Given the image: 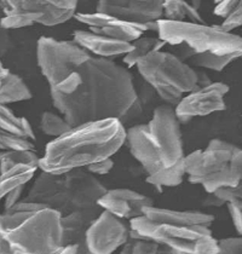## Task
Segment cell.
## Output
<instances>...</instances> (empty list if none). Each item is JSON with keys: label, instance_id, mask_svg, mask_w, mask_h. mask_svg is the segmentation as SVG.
<instances>
[{"label": "cell", "instance_id": "d4e9b609", "mask_svg": "<svg viewBox=\"0 0 242 254\" xmlns=\"http://www.w3.org/2000/svg\"><path fill=\"white\" fill-rule=\"evenodd\" d=\"M184 177H185V168H184L183 159H182L181 161H178L171 167L162 168L158 172L149 175L145 182L160 189L162 187L171 188L181 186L183 183Z\"/></svg>", "mask_w": 242, "mask_h": 254}, {"label": "cell", "instance_id": "603a6c76", "mask_svg": "<svg viewBox=\"0 0 242 254\" xmlns=\"http://www.w3.org/2000/svg\"><path fill=\"white\" fill-rule=\"evenodd\" d=\"M162 17L164 20L173 22L190 21V23L205 24V21L191 4L182 0H165L162 1Z\"/></svg>", "mask_w": 242, "mask_h": 254}, {"label": "cell", "instance_id": "836d02e7", "mask_svg": "<svg viewBox=\"0 0 242 254\" xmlns=\"http://www.w3.org/2000/svg\"><path fill=\"white\" fill-rule=\"evenodd\" d=\"M218 4L214 7L213 13L222 18H227L239 5L241 4L240 0H225V1H217Z\"/></svg>", "mask_w": 242, "mask_h": 254}, {"label": "cell", "instance_id": "6da1fadb", "mask_svg": "<svg viewBox=\"0 0 242 254\" xmlns=\"http://www.w3.org/2000/svg\"><path fill=\"white\" fill-rule=\"evenodd\" d=\"M81 82L68 96H51L70 127L117 119L120 123L137 99L133 76L113 60L90 57L79 65Z\"/></svg>", "mask_w": 242, "mask_h": 254}, {"label": "cell", "instance_id": "7402d4cb", "mask_svg": "<svg viewBox=\"0 0 242 254\" xmlns=\"http://www.w3.org/2000/svg\"><path fill=\"white\" fill-rule=\"evenodd\" d=\"M32 91L17 74H13L0 62V104L6 106L16 102L32 99Z\"/></svg>", "mask_w": 242, "mask_h": 254}, {"label": "cell", "instance_id": "484cf974", "mask_svg": "<svg viewBox=\"0 0 242 254\" xmlns=\"http://www.w3.org/2000/svg\"><path fill=\"white\" fill-rule=\"evenodd\" d=\"M242 54H232V55H224V56H217L213 54H200L195 55L191 59H189L190 63L195 67L211 69V70L222 71L223 69L227 67L228 64L235 61L236 59L241 56Z\"/></svg>", "mask_w": 242, "mask_h": 254}, {"label": "cell", "instance_id": "d6a6232c", "mask_svg": "<svg viewBox=\"0 0 242 254\" xmlns=\"http://www.w3.org/2000/svg\"><path fill=\"white\" fill-rule=\"evenodd\" d=\"M113 167H114V160H113L112 157H109V159L101 160V161L89 165L87 167H85V170L89 173H91V175L97 177L104 176L107 175V173H109L113 170Z\"/></svg>", "mask_w": 242, "mask_h": 254}, {"label": "cell", "instance_id": "f1b7e54d", "mask_svg": "<svg viewBox=\"0 0 242 254\" xmlns=\"http://www.w3.org/2000/svg\"><path fill=\"white\" fill-rule=\"evenodd\" d=\"M217 246H218L217 254H242L241 236L217 240Z\"/></svg>", "mask_w": 242, "mask_h": 254}, {"label": "cell", "instance_id": "5b68a950", "mask_svg": "<svg viewBox=\"0 0 242 254\" xmlns=\"http://www.w3.org/2000/svg\"><path fill=\"white\" fill-rule=\"evenodd\" d=\"M107 190L100 179L85 168H73L60 175L41 171L21 201L45 205L64 217L71 212L96 207Z\"/></svg>", "mask_w": 242, "mask_h": 254}, {"label": "cell", "instance_id": "7c38bea8", "mask_svg": "<svg viewBox=\"0 0 242 254\" xmlns=\"http://www.w3.org/2000/svg\"><path fill=\"white\" fill-rule=\"evenodd\" d=\"M229 90L227 84L212 82L208 86L197 88L184 96L175 107V114L180 124H188L194 118L227 109L224 97Z\"/></svg>", "mask_w": 242, "mask_h": 254}, {"label": "cell", "instance_id": "2e32d148", "mask_svg": "<svg viewBox=\"0 0 242 254\" xmlns=\"http://www.w3.org/2000/svg\"><path fill=\"white\" fill-rule=\"evenodd\" d=\"M35 139L29 121L0 104V151H35Z\"/></svg>", "mask_w": 242, "mask_h": 254}, {"label": "cell", "instance_id": "8d00e7d4", "mask_svg": "<svg viewBox=\"0 0 242 254\" xmlns=\"http://www.w3.org/2000/svg\"><path fill=\"white\" fill-rule=\"evenodd\" d=\"M202 205L206 207H221L224 205L219 198H217L213 194H207L202 201Z\"/></svg>", "mask_w": 242, "mask_h": 254}, {"label": "cell", "instance_id": "d6986e66", "mask_svg": "<svg viewBox=\"0 0 242 254\" xmlns=\"http://www.w3.org/2000/svg\"><path fill=\"white\" fill-rule=\"evenodd\" d=\"M102 211L103 209L97 205L92 208L71 212L68 215L60 217L63 247L76 246V254H91L86 245V233Z\"/></svg>", "mask_w": 242, "mask_h": 254}, {"label": "cell", "instance_id": "f546056e", "mask_svg": "<svg viewBox=\"0 0 242 254\" xmlns=\"http://www.w3.org/2000/svg\"><path fill=\"white\" fill-rule=\"evenodd\" d=\"M211 194H213L217 198H219L224 205L234 202V201H242L241 186L219 188V189L214 190V191L211 192Z\"/></svg>", "mask_w": 242, "mask_h": 254}, {"label": "cell", "instance_id": "9a60e30c", "mask_svg": "<svg viewBox=\"0 0 242 254\" xmlns=\"http://www.w3.org/2000/svg\"><path fill=\"white\" fill-rule=\"evenodd\" d=\"M96 12L128 23H153L162 18V0H100Z\"/></svg>", "mask_w": 242, "mask_h": 254}, {"label": "cell", "instance_id": "d590c367", "mask_svg": "<svg viewBox=\"0 0 242 254\" xmlns=\"http://www.w3.org/2000/svg\"><path fill=\"white\" fill-rule=\"evenodd\" d=\"M11 48H12V39L10 37L9 30L0 26V59L5 56Z\"/></svg>", "mask_w": 242, "mask_h": 254}, {"label": "cell", "instance_id": "cb8c5ba5", "mask_svg": "<svg viewBox=\"0 0 242 254\" xmlns=\"http://www.w3.org/2000/svg\"><path fill=\"white\" fill-rule=\"evenodd\" d=\"M132 45H133L132 51L128 52L123 57V63L127 65V69L134 67L139 61L144 59L145 56H148L150 52L160 51L166 44L159 39V38L141 37L139 39L134 40Z\"/></svg>", "mask_w": 242, "mask_h": 254}, {"label": "cell", "instance_id": "4fadbf2b", "mask_svg": "<svg viewBox=\"0 0 242 254\" xmlns=\"http://www.w3.org/2000/svg\"><path fill=\"white\" fill-rule=\"evenodd\" d=\"M74 18L81 23L86 24L90 28V32L95 34L103 35V37L111 38V39L126 41V43H133L134 40L139 39L145 32L155 30L158 32L156 22L147 24H137L123 22L113 16L106 13H78L74 15Z\"/></svg>", "mask_w": 242, "mask_h": 254}, {"label": "cell", "instance_id": "ffe728a7", "mask_svg": "<svg viewBox=\"0 0 242 254\" xmlns=\"http://www.w3.org/2000/svg\"><path fill=\"white\" fill-rule=\"evenodd\" d=\"M73 38V41H75L79 46L86 50L92 56L100 59L109 60V57L127 55L133 49L132 43L111 39L103 35L95 34L90 30H75Z\"/></svg>", "mask_w": 242, "mask_h": 254}, {"label": "cell", "instance_id": "5bb4252c", "mask_svg": "<svg viewBox=\"0 0 242 254\" xmlns=\"http://www.w3.org/2000/svg\"><path fill=\"white\" fill-rule=\"evenodd\" d=\"M39 159L35 151H5L0 164V200L28 183L39 170Z\"/></svg>", "mask_w": 242, "mask_h": 254}, {"label": "cell", "instance_id": "44dd1931", "mask_svg": "<svg viewBox=\"0 0 242 254\" xmlns=\"http://www.w3.org/2000/svg\"><path fill=\"white\" fill-rule=\"evenodd\" d=\"M142 214L150 222L161 224L199 225L210 228L214 222V215L201 211H176L156 206L144 207Z\"/></svg>", "mask_w": 242, "mask_h": 254}, {"label": "cell", "instance_id": "30bf717a", "mask_svg": "<svg viewBox=\"0 0 242 254\" xmlns=\"http://www.w3.org/2000/svg\"><path fill=\"white\" fill-rule=\"evenodd\" d=\"M131 237L156 242L170 254H217L218 246L210 228L154 223L147 218L131 219Z\"/></svg>", "mask_w": 242, "mask_h": 254}, {"label": "cell", "instance_id": "8992f818", "mask_svg": "<svg viewBox=\"0 0 242 254\" xmlns=\"http://www.w3.org/2000/svg\"><path fill=\"white\" fill-rule=\"evenodd\" d=\"M185 176L191 184H200L207 194L224 187L241 186L242 149L214 138L203 150L183 157Z\"/></svg>", "mask_w": 242, "mask_h": 254}, {"label": "cell", "instance_id": "9c48e42d", "mask_svg": "<svg viewBox=\"0 0 242 254\" xmlns=\"http://www.w3.org/2000/svg\"><path fill=\"white\" fill-rule=\"evenodd\" d=\"M136 67L165 104L173 108L184 96L200 88L197 71L170 51L150 52Z\"/></svg>", "mask_w": 242, "mask_h": 254}, {"label": "cell", "instance_id": "7a4b0ae2", "mask_svg": "<svg viewBox=\"0 0 242 254\" xmlns=\"http://www.w3.org/2000/svg\"><path fill=\"white\" fill-rule=\"evenodd\" d=\"M125 139V126L117 119L71 127L46 144L45 153L39 159V170L60 175L73 168H85L117 154Z\"/></svg>", "mask_w": 242, "mask_h": 254}, {"label": "cell", "instance_id": "e575fe53", "mask_svg": "<svg viewBox=\"0 0 242 254\" xmlns=\"http://www.w3.org/2000/svg\"><path fill=\"white\" fill-rule=\"evenodd\" d=\"M26 186H22V187H18L16 188V189L11 190V191L5 196V202H4V211H7V209H10L11 207H13L16 205L17 202H20L21 201V196L23 194V190Z\"/></svg>", "mask_w": 242, "mask_h": 254}, {"label": "cell", "instance_id": "74e56055", "mask_svg": "<svg viewBox=\"0 0 242 254\" xmlns=\"http://www.w3.org/2000/svg\"><path fill=\"white\" fill-rule=\"evenodd\" d=\"M78 252V247L76 246H65L63 247L60 252L55 253V254H76ZM13 254H23V253H18V252H13Z\"/></svg>", "mask_w": 242, "mask_h": 254}, {"label": "cell", "instance_id": "ac0fdd59", "mask_svg": "<svg viewBox=\"0 0 242 254\" xmlns=\"http://www.w3.org/2000/svg\"><path fill=\"white\" fill-rule=\"evenodd\" d=\"M18 9L38 16V23L57 26L74 17L78 7L75 0H15Z\"/></svg>", "mask_w": 242, "mask_h": 254}, {"label": "cell", "instance_id": "277c9868", "mask_svg": "<svg viewBox=\"0 0 242 254\" xmlns=\"http://www.w3.org/2000/svg\"><path fill=\"white\" fill-rule=\"evenodd\" d=\"M125 143L148 176L177 164L184 157V148L175 108L156 107L149 123L126 129Z\"/></svg>", "mask_w": 242, "mask_h": 254}, {"label": "cell", "instance_id": "e0dca14e", "mask_svg": "<svg viewBox=\"0 0 242 254\" xmlns=\"http://www.w3.org/2000/svg\"><path fill=\"white\" fill-rule=\"evenodd\" d=\"M97 205L115 217L130 222L133 218L143 215L144 207L154 206V201L149 196L139 194L134 190L118 188L107 190L106 194L98 200Z\"/></svg>", "mask_w": 242, "mask_h": 254}, {"label": "cell", "instance_id": "ab89813d", "mask_svg": "<svg viewBox=\"0 0 242 254\" xmlns=\"http://www.w3.org/2000/svg\"><path fill=\"white\" fill-rule=\"evenodd\" d=\"M4 154H5V151H0V164H1V159H2V156H4ZM0 173H1V167H0Z\"/></svg>", "mask_w": 242, "mask_h": 254}, {"label": "cell", "instance_id": "83f0119b", "mask_svg": "<svg viewBox=\"0 0 242 254\" xmlns=\"http://www.w3.org/2000/svg\"><path fill=\"white\" fill-rule=\"evenodd\" d=\"M120 254H170L160 245L151 240L134 239L130 237L127 242L121 247Z\"/></svg>", "mask_w": 242, "mask_h": 254}, {"label": "cell", "instance_id": "52a82bcc", "mask_svg": "<svg viewBox=\"0 0 242 254\" xmlns=\"http://www.w3.org/2000/svg\"><path fill=\"white\" fill-rule=\"evenodd\" d=\"M159 39L175 49V56L184 62L195 55L213 54L217 56L242 54V38L234 33H224L214 26L173 22L161 18L156 21Z\"/></svg>", "mask_w": 242, "mask_h": 254}, {"label": "cell", "instance_id": "1f68e13d", "mask_svg": "<svg viewBox=\"0 0 242 254\" xmlns=\"http://www.w3.org/2000/svg\"><path fill=\"white\" fill-rule=\"evenodd\" d=\"M227 206L236 233L240 236L242 234V201H234V202L227 203Z\"/></svg>", "mask_w": 242, "mask_h": 254}, {"label": "cell", "instance_id": "3957f363", "mask_svg": "<svg viewBox=\"0 0 242 254\" xmlns=\"http://www.w3.org/2000/svg\"><path fill=\"white\" fill-rule=\"evenodd\" d=\"M0 235L12 252L55 254L62 246L60 214L45 205L20 202L0 214Z\"/></svg>", "mask_w": 242, "mask_h": 254}, {"label": "cell", "instance_id": "4316f807", "mask_svg": "<svg viewBox=\"0 0 242 254\" xmlns=\"http://www.w3.org/2000/svg\"><path fill=\"white\" fill-rule=\"evenodd\" d=\"M71 127L69 124L60 115L52 112H44L40 119V129L50 137L59 138L68 132Z\"/></svg>", "mask_w": 242, "mask_h": 254}, {"label": "cell", "instance_id": "8fae6325", "mask_svg": "<svg viewBox=\"0 0 242 254\" xmlns=\"http://www.w3.org/2000/svg\"><path fill=\"white\" fill-rule=\"evenodd\" d=\"M130 237V223L103 209L87 230L86 245L91 254H113Z\"/></svg>", "mask_w": 242, "mask_h": 254}, {"label": "cell", "instance_id": "4dcf8cb0", "mask_svg": "<svg viewBox=\"0 0 242 254\" xmlns=\"http://www.w3.org/2000/svg\"><path fill=\"white\" fill-rule=\"evenodd\" d=\"M242 24V2L236 7L235 10L228 16L227 18H224V21L222 22L219 26H214L217 29L221 30L224 33H232L238 27H240Z\"/></svg>", "mask_w": 242, "mask_h": 254}, {"label": "cell", "instance_id": "ba28073f", "mask_svg": "<svg viewBox=\"0 0 242 254\" xmlns=\"http://www.w3.org/2000/svg\"><path fill=\"white\" fill-rule=\"evenodd\" d=\"M92 57L73 40L41 37L37 43V61L50 86L51 96H68L80 85L79 65Z\"/></svg>", "mask_w": 242, "mask_h": 254}, {"label": "cell", "instance_id": "f35d334b", "mask_svg": "<svg viewBox=\"0 0 242 254\" xmlns=\"http://www.w3.org/2000/svg\"><path fill=\"white\" fill-rule=\"evenodd\" d=\"M0 254H13L9 244L2 239L1 235H0Z\"/></svg>", "mask_w": 242, "mask_h": 254}]
</instances>
